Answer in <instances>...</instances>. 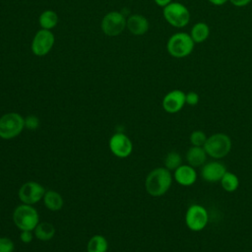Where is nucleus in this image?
I'll list each match as a JSON object with an SVG mask.
<instances>
[{"label": "nucleus", "instance_id": "1", "mask_svg": "<svg viewBox=\"0 0 252 252\" xmlns=\"http://www.w3.org/2000/svg\"><path fill=\"white\" fill-rule=\"evenodd\" d=\"M171 183L172 175L170 170L165 167H157L148 174L145 187L151 196L159 197L168 191Z\"/></svg>", "mask_w": 252, "mask_h": 252}, {"label": "nucleus", "instance_id": "2", "mask_svg": "<svg viewBox=\"0 0 252 252\" xmlns=\"http://www.w3.org/2000/svg\"><path fill=\"white\" fill-rule=\"evenodd\" d=\"M195 42L188 32H178L169 36L166 42V50L171 57L185 58L189 56L195 46Z\"/></svg>", "mask_w": 252, "mask_h": 252}, {"label": "nucleus", "instance_id": "3", "mask_svg": "<svg viewBox=\"0 0 252 252\" xmlns=\"http://www.w3.org/2000/svg\"><path fill=\"white\" fill-rule=\"evenodd\" d=\"M162 16L171 27L176 29L186 27L191 18L189 9L184 4L174 1L162 8Z\"/></svg>", "mask_w": 252, "mask_h": 252}, {"label": "nucleus", "instance_id": "4", "mask_svg": "<svg viewBox=\"0 0 252 252\" xmlns=\"http://www.w3.org/2000/svg\"><path fill=\"white\" fill-rule=\"evenodd\" d=\"M13 220L21 230H33L39 222V217L32 205L22 204L14 210Z\"/></svg>", "mask_w": 252, "mask_h": 252}, {"label": "nucleus", "instance_id": "5", "mask_svg": "<svg viewBox=\"0 0 252 252\" xmlns=\"http://www.w3.org/2000/svg\"><path fill=\"white\" fill-rule=\"evenodd\" d=\"M231 140L223 133H217L207 138L203 146L207 155L213 158H222L226 157L231 150Z\"/></svg>", "mask_w": 252, "mask_h": 252}, {"label": "nucleus", "instance_id": "6", "mask_svg": "<svg viewBox=\"0 0 252 252\" xmlns=\"http://www.w3.org/2000/svg\"><path fill=\"white\" fill-rule=\"evenodd\" d=\"M25 128V118L17 112H8L0 117V138L10 140L20 135Z\"/></svg>", "mask_w": 252, "mask_h": 252}, {"label": "nucleus", "instance_id": "7", "mask_svg": "<svg viewBox=\"0 0 252 252\" xmlns=\"http://www.w3.org/2000/svg\"><path fill=\"white\" fill-rule=\"evenodd\" d=\"M101 31L108 36L119 35L126 29V18L118 11L108 12L100 23Z\"/></svg>", "mask_w": 252, "mask_h": 252}, {"label": "nucleus", "instance_id": "8", "mask_svg": "<svg viewBox=\"0 0 252 252\" xmlns=\"http://www.w3.org/2000/svg\"><path fill=\"white\" fill-rule=\"evenodd\" d=\"M209 215L207 210L198 204L191 205L185 214V223L192 231H201L208 223Z\"/></svg>", "mask_w": 252, "mask_h": 252}, {"label": "nucleus", "instance_id": "9", "mask_svg": "<svg viewBox=\"0 0 252 252\" xmlns=\"http://www.w3.org/2000/svg\"><path fill=\"white\" fill-rule=\"evenodd\" d=\"M55 41V36L53 32L49 30L40 29L37 31L32 40L31 49L32 52L38 57H42L49 53L52 49Z\"/></svg>", "mask_w": 252, "mask_h": 252}, {"label": "nucleus", "instance_id": "10", "mask_svg": "<svg viewBox=\"0 0 252 252\" xmlns=\"http://www.w3.org/2000/svg\"><path fill=\"white\" fill-rule=\"evenodd\" d=\"M45 189L42 185L34 181H28L24 183L19 189V198L23 204L33 205L43 199Z\"/></svg>", "mask_w": 252, "mask_h": 252}, {"label": "nucleus", "instance_id": "11", "mask_svg": "<svg viewBox=\"0 0 252 252\" xmlns=\"http://www.w3.org/2000/svg\"><path fill=\"white\" fill-rule=\"evenodd\" d=\"M109 149L117 158H127L131 155L133 145L131 140L123 133H115L109 140Z\"/></svg>", "mask_w": 252, "mask_h": 252}, {"label": "nucleus", "instance_id": "12", "mask_svg": "<svg viewBox=\"0 0 252 252\" xmlns=\"http://www.w3.org/2000/svg\"><path fill=\"white\" fill-rule=\"evenodd\" d=\"M186 103V94L181 90H172L162 98V108L167 113H176L180 111Z\"/></svg>", "mask_w": 252, "mask_h": 252}, {"label": "nucleus", "instance_id": "13", "mask_svg": "<svg viewBox=\"0 0 252 252\" xmlns=\"http://www.w3.org/2000/svg\"><path fill=\"white\" fill-rule=\"evenodd\" d=\"M225 172V166L220 161H209L201 168V176L207 182L220 181Z\"/></svg>", "mask_w": 252, "mask_h": 252}, {"label": "nucleus", "instance_id": "14", "mask_svg": "<svg viewBox=\"0 0 252 252\" xmlns=\"http://www.w3.org/2000/svg\"><path fill=\"white\" fill-rule=\"evenodd\" d=\"M175 181L181 186H191L197 180V172L195 168L189 164H181L173 173Z\"/></svg>", "mask_w": 252, "mask_h": 252}, {"label": "nucleus", "instance_id": "15", "mask_svg": "<svg viewBox=\"0 0 252 252\" xmlns=\"http://www.w3.org/2000/svg\"><path fill=\"white\" fill-rule=\"evenodd\" d=\"M149 21L140 14L130 15L126 19V29L134 35H143L149 31Z\"/></svg>", "mask_w": 252, "mask_h": 252}, {"label": "nucleus", "instance_id": "16", "mask_svg": "<svg viewBox=\"0 0 252 252\" xmlns=\"http://www.w3.org/2000/svg\"><path fill=\"white\" fill-rule=\"evenodd\" d=\"M207 158V153L203 147L192 146L186 153V160L193 167L203 166Z\"/></svg>", "mask_w": 252, "mask_h": 252}, {"label": "nucleus", "instance_id": "17", "mask_svg": "<svg viewBox=\"0 0 252 252\" xmlns=\"http://www.w3.org/2000/svg\"><path fill=\"white\" fill-rule=\"evenodd\" d=\"M189 34L195 43H202L210 36V27L205 22H198L192 26Z\"/></svg>", "mask_w": 252, "mask_h": 252}, {"label": "nucleus", "instance_id": "18", "mask_svg": "<svg viewBox=\"0 0 252 252\" xmlns=\"http://www.w3.org/2000/svg\"><path fill=\"white\" fill-rule=\"evenodd\" d=\"M43 203L48 210L55 212L59 211L63 207V198L58 192L54 190H48L44 193Z\"/></svg>", "mask_w": 252, "mask_h": 252}, {"label": "nucleus", "instance_id": "19", "mask_svg": "<svg viewBox=\"0 0 252 252\" xmlns=\"http://www.w3.org/2000/svg\"><path fill=\"white\" fill-rule=\"evenodd\" d=\"M59 18L56 12L53 10H45L43 11L38 18V23L41 29L51 31L58 24Z\"/></svg>", "mask_w": 252, "mask_h": 252}, {"label": "nucleus", "instance_id": "20", "mask_svg": "<svg viewBox=\"0 0 252 252\" xmlns=\"http://www.w3.org/2000/svg\"><path fill=\"white\" fill-rule=\"evenodd\" d=\"M33 231L35 237L41 241H48L55 234V228L49 222H38Z\"/></svg>", "mask_w": 252, "mask_h": 252}, {"label": "nucleus", "instance_id": "21", "mask_svg": "<svg viewBox=\"0 0 252 252\" xmlns=\"http://www.w3.org/2000/svg\"><path fill=\"white\" fill-rule=\"evenodd\" d=\"M107 240L102 235H94L87 244V252H106Z\"/></svg>", "mask_w": 252, "mask_h": 252}, {"label": "nucleus", "instance_id": "22", "mask_svg": "<svg viewBox=\"0 0 252 252\" xmlns=\"http://www.w3.org/2000/svg\"><path fill=\"white\" fill-rule=\"evenodd\" d=\"M220 186L222 187V189L228 193L234 192L238 186H239V180L238 177L229 171H226L223 176L220 179Z\"/></svg>", "mask_w": 252, "mask_h": 252}, {"label": "nucleus", "instance_id": "23", "mask_svg": "<svg viewBox=\"0 0 252 252\" xmlns=\"http://www.w3.org/2000/svg\"><path fill=\"white\" fill-rule=\"evenodd\" d=\"M181 156L177 152H170L165 156L164 167L168 170H175L178 166L181 165Z\"/></svg>", "mask_w": 252, "mask_h": 252}, {"label": "nucleus", "instance_id": "24", "mask_svg": "<svg viewBox=\"0 0 252 252\" xmlns=\"http://www.w3.org/2000/svg\"><path fill=\"white\" fill-rule=\"evenodd\" d=\"M207 135L205 134V132L201 131V130H196L193 131L190 135V142L193 146H197V147H203L207 141Z\"/></svg>", "mask_w": 252, "mask_h": 252}, {"label": "nucleus", "instance_id": "25", "mask_svg": "<svg viewBox=\"0 0 252 252\" xmlns=\"http://www.w3.org/2000/svg\"><path fill=\"white\" fill-rule=\"evenodd\" d=\"M14 242L8 237H0V252H13Z\"/></svg>", "mask_w": 252, "mask_h": 252}, {"label": "nucleus", "instance_id": "26", "mask_svg": "<svg viewBox=\"0 0 252 252\" xmlns=\"http://www.w3.org/2000/svg\"><path fill=\"white\" fill-rule=\"evenodd\" d=\"M39 120L37 117L33 115H30L25 119V127H27L30 130H34L38 127Z\"/></svg>", "mask_w": 252, "mask_h": 252}, {"label": "nucleus", "instance_id": "27", "mask_svg": "<svg viewBox=\"0 0 252 252\" xmlns=\"http://www.w3.org/2000/svg\"><path fill=\"white\" fill-rule=\"evenodd\" d=\"M199 99H200L199 94L196 92H189L186 94V103L191 106L198 104Z\"/></svg>", "mask_w": 252, "mask_h": 252}, {"label": "nucleus", "instance_id": "28", "mask_svg": "<svg viewBox=\"0 0 252 252\" xmlns=\"http://www.w3.org/2000/svg\"><path fill=\"white\" fill-rule=\"evenodd\" d=\"M33 238V234L32 233V230H22L20 233V239L24 243H30L32 242Z\"/></svg>", "mask_w": 252, "mask_h": 252}, {"label": "nucleus", "instance_id": "29", "mask_svg": "<svg viewBox=\"0 0 252 252\" xmlns=\"http://www.w3.org/2000/svg\"><path fill=\"white\" fill-rule=\"evenodd\" d=\"M235 7H244L249 3H252V0H228Z\"/></svg>", "mask_w": 252, "mask_h": 252}, {"label": "nucleus", "instance_id": "30", "mask_svg": "<svg viewBox=\"0 0 252 252\" xmlns=\"http://www.w3.org/2000/svg\"><path fill=\"white\" fill-rule=\"evenodd\" d=\"M154 2H155L158 6L163 8V7H165L166 5H168L169 3H171L172 0H154Z\"/></svg>", "mask_w": 252, "mask_h": 252}, {"label": "nucleus", "instance_id": "31", "mask_svg": "<svg viewBox=\"0 0 252 252\" xmlns=\"http://www.w3.org/2000/svg\"><path fill=\"white\" fill-rule=\"evenodd\" d=\"M208 1L215 6H221L228 2V0H208Z\"/></svg>", "mask_w": 252, "mask_h": 252}]
</instances>
